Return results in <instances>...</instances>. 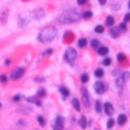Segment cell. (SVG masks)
Here are the masks:
<instances>
[{"label": "cell", "instance_id": "cell-1", "mask_svg": "<svg viewBox=\"0 0 130 130\" xmlns=\"http://www.w3.org/2000/svg\"><path fill=\"white\" fill-rule=\"evenodd\" d=\"M56 35H57L56 27L48 26V27H46V29H43L39 34H38V40L42 42V43H48V42H52L53 39H55Z\"/></svg>", "mask_w": 130, "mask_h": 130}, {"label": "cell", "instance_id": "cell-2", "mask_svg": "<svg viewBox=\"0 0 130 130\" xmlns=\"http://www.w3.org/2000/svg\"><path fill=\"white\" fill-rule=\"evenodd\" d=\"M81 20V16L78 13H75V12H68V13H64L61 14L60 17H57V22L60 24H65V25H68V24H74V22H78V21Z\"/></svg>", "mask_w": 130, "mask_h": 130}, {"label": "cell", "instance_id": "cell-3", "mask_svg": "<svg viewBox=\"0 0 130 130\" xmlns=\"http://www.w3.org/2000/svg\"><path fill=\"white\" fill-rule=\"evenodd\" d=\"M75 59H77V51L74 48H68L67 52H65V60H67L70 65H73L75 62Z\"/></svg>", "mask_w": 130, "mask_h": 130}, {"label": "cell", "instance_id": "cell-4", "mask_svg": "<svg viewBox=\"0 0 130 130\" xmlns=\"http://www.w3.org/2000/svg\"><path fill=\"white\" fill-rule=\"evenodd\" d=\"M81 92H82V100H83V104H85V107H90L91 105V103H90V95H89V91H87V89L85 87H81Z\"/></svg>", "mask_w": 130, "mask_h": 130}, {"label": "cell", "instance_id": "cell-5", "mask_svg": "<svg viewBox=\"0 0 130 130\" xmlns=\"http://www.w3.org/2000/svg\"><path fill=\"white\" fill-rule=\"evenodd\" d=\"M94 89H95V92L96 94H104L105 92V90H107V86L102 82V81H98V82H95V85H94Z\"/></svg>", "mask_w": 130, "mask_h": 130}, {"label": "cell", "instance_id": "cell-6", "mask_svg": "<svg viewBox=\"0 0 130 130\" xmlns=\"http://www.w3.org/2000/svg\"><path fill=\"white\" fill-rule=\"evenodd\" d=\"M24 74H25V68H16L12 72V74H10V78L12 79H18V78L22 77Z\"/></svg>", "mask_w": 130, "mask_h": 130}, {"label": "cell", "instance_id": "cell-7", "mask_svg": "<svg viewBox=\"0 0 130 130\" xmlns=\"http://www.w3.org/2000/svg\"><path fill=\"white\" fill-rule=\"evenodd\" d=\"M125 79L122 78V77H118V78H116V86H117V89H118V94L120 95H122V92H124V86H125Z\"/></svg>", "mask_w": 130, "mask_h": 130}, {"label": "cell", "instance_id": "cell-8", "mask_svg": "<svg viewBox=\"0 0 130 130\" xmlns=\"http://www.w3.org/2000/svg\"><path fill=\"white\" fill-rule=\"evenodd\" d=\"M53 130H64V118L61 116L56 117V121L53 124Z\"/></svg>", "mask_w": 130, "mask_h": 130}, {"label": "cell", "instance_id": "cell-9", "mask_svg": "<svg viewBox=\"0 0 130 130\" xmlns=\"http://www.w3.org/2000/svg\"><path fill=\"white\" fill-rule=\"evenodd\" d=\"M103 109H104L105 115H108V116H112V115H113V112H115L113 105H112L111 103H105V104L103 105Z\"/></svg>", "mask_w": 130, "mask_h": 130}, {"label": "cell", "instance_id": "cell-10", "mask_svg": "<svg viewBox=\"0 0 130 130\" xmlns=\"http://www.w3.org/2000/svg\"><path fill=\"white\" fill-rule=\"evenodd\" d=\"M120 29L118 27H111V30H109V34H111V37L112 38H118V35H120Z\"/></svg>", "mask_w": 130, "mask_h": 130}, {"label": "cell", "instance_id": "cell-11", "mask_svg": "<svg viewBox=\"0 0 130 130\" xmlns=\"http://www.w3.org/2000/svg\"><path fill=\"white\" fill-rule=\"evenodd\" d=\"M27 102H29V103H34V104L38 105V107H42V102L38 99V98H35V96H30V98H27Z\"/></svg>", "mask_w": 130, "mask_h": 130}, {"label": "cell", "instance_id": "cell-12", "mask_svg": "<svg viewBox=\"0 0 130 130\" xmlns=\"http://www.w3.org/2000/svg\"><path fill=\"white\" fill-rule=\"evenodd\" d=\"M126 120H127V117H126V115H124V113H121L120 116L117 117V124L118 125H125V122H126Z\"/></svg>", "mask_w": 130, "mask_h": 130}, {"label": "cell", "instance_id": "cell-13", "mask_svg": "<svg viewBox=\"0 0 130 130\" xmlns=\"http://www.w3.org/2000/svg\"><path fill=\"white\" fill-rule=\"evenodd\" d=\"M108 51H109V50H108V47H104V46H99V47H98V53H99V55L100 56H105L107 55V53H108Z\"/></svg>", "mask_w": 130, "mask_h": 130}, {"label": "cell", "instance_id": "cell-14", "mask_svg": "<svg viewBox=\"0 0 130 130\" xmlns=\"http://www.w3.org/2000/svg\"><path fill=\"white\" fill-rule=\"evenodd\" d=\"M44 17V10L43 9H37L35 12H34V18H43Z\"/></svg>", "mask_w": 130, "mask_h": 130}, {"label": "cell", "instance_id": "cell-15", "mask_svg": "<svg viewBox=\"0 0 130 130\" xmlns=\"http://www.w3.org/2000/svg\"><path fill=\"white\" fill-rule=\"evenodd\" d=\"M95 111H96V113H102L103 105H102V102H100V100H96V102H95Z\"/></svg>", "mask_w": 130, "mask_h": 130}, {"label": "cell", "instance_id": "cell-16", "mask_svg": "<svg viewBox=\"0 0 130 130\" xmlns=\"http://www.w3.org/2000/svg\"><path fill=\"white\" fill-rule=\"evenodd\" d=\"M72 104H73L75 111H81V104H79V100L78 99H72Z\"/></svg>", "mask_w": 130, "mask_h": 130}, {"label": "cell", "instance_id": "cell-17", "mask_svg": "<svg viewBox=\"0 0 130 130\" xmlns=\"http://www.w3.org/2000/svg\"><path fill=\"white\" fill-rule=\"evenodd\" d=\"M79 125H81V127L82 129H86V127H87V120H86V117H81L79 118Z\"/></svg>", "mask_w": 130, "mask_h": 130}, {"label": "cell", "instance_id": "cell-18", "mask_svg": "<svg viewBox=\"0 0 130 130\" xmlns=\"http://www.w3.org/2000/svg\"><path fill=\"white\" fill-rule=\"evenodd\" d=\"M113 24H115V18L112 16H108L107 20H105V25L107 26H113Z\"/></svg>", "mask_w": 130, "mask_h": 130}, {"label": "cell", "instance_id": "cell-19", "mask_svg": "<svg viewBox=\"0 0 130 130\" xmlns=\"http://www.w3.org/2000/svg\"><path fill=\"white\" fill-rule=\"evenodd\" d=\"M86 44H87V40H86L85 38H81V39L78 40V47H79V48H85Z\"/></svg>", "mask_w": 130, "mask_h": 130}, {"label": "cell", "instance_id": "cell-20", "mask_svg": "<svg viewBox=\"0 0 130 130\" xmlns=\"http://www.w3.org/2000/svg\"><path fill=\"white\" fill-rule=\"evenodd\" d=\"M59 90H60V92L62 94V96H64V98H67V96L69 95V90H68L67 87H64V86H61V87H60Z\"/></svg>", "mask_w": 130, "mask_h": 130}, {"label": "cell", "instance_id": "cell-21", "mask_svg": "<svg viewBox=\"0 0 130 130\" xmlns=\"http://www.w3.org/2000/svg\"><path fill=\"white\" fill-rule=\"evenodd\" d=\"M103 75H104V70H103V69H96V70H95V77L102 78Z\"/></svg>", "mask_w": 130, "mask_h": 130}, {"label": "cell", "instance_id": "cell-22", "mask_svg": "<svg viewBox=\"0 0 130 130\" xmlns=\"http://www.w3.org/2000/svg\"><path fill=\"white\" fill-rule=\"evenodd\" d=\"M37 121L39 122V125H40V126H46V120H44V117H43V116H38Z\"/></svg>", "mask_w": 130, "mask_h": 130}, {"label": "cell", "instance_id": "cell-23", "mask_svg": "<svg viewBox=\"0 0 130 130\" xmlns=\"http://www.w3.org/2000/svg\"><path fill=\"white\" fill-rule=\"evenodd\" d=\"M117 60L120 62H124V61H126V56L124 55V53H118V55H117Z\"/></svg>", "mask_w": 130, "mask_h": 130}, {"label": "cell", "instance_id": "cell-24", "mask_svg": "<svg viewBox=\"0 0 130 130\" xmlns=\"http://www.w3.org/2000/svg\"><path fill=\"white\" fill-rule=\"evenodd\" d=\"M81 81H82L83 83L89 82V74H87V73H83V74L81 75Z\"/></svg>", "mask_w": 130, "mask_h": 130}, {"label": "cell", "instance_id": "cell-25", "mask_svg": "<svg viewBox=\"0 0 130 130\" xmlns=\"http://www.w3.org/2000/svg\"><path fill=\"white\" fill-rule=\"evenodd\" d=\"M111 64H112V60H111L109 57H105V59L103 60V65H104V67H109Z\"/></svg>", "mask_w": 130, "mask_h": 130}, {"label": "cell", "instance_id": "cell-26", "mask_svg": "<svg viewBox=\"0 0 130 130\" xmlns=\"http://www.w3.org/2000/svg\"><path fill=\"white\" fill-rule=\"evenodd\" d=\"M91 47L92 48H98V47H99V40H98V39H92L91 40Z\"/></svg>", "mask_w": 130, "mask_h": 130}, {"label": "cell", "instance_id": "cell-27", "mask_svg": "<svg viewBox=\"0 0 130 130\" xmlns=\"http://www.w3.org/2000/svg\"><path fill=\"white\" fill-rule=\"evenodd\" d=\"M103 31H104V27H103L102 25H98V26L95 27V32H98V34H102Z\"/></svg>", "mask_w": 130, "mask_h": 130}, {"label": "cell", "instance_id": "cell-28", "mask_svg": "<svg viewBox=\"0 0 130 130\" xmlns=\"http://www.w3.org/2000/svg\"><path fill=\"white\" fill-rule=\"evenodd\" d=\"M113 126H115V120H113V118L108 120V122H107V127H108V129H112Z\"/></svg>", "mask_w": 130, "mask_h": 130}, {"label": "cell", "instance_id": "cell-29", "mask_svg": "<svg viewBox=\"0 0 130 130\" xmlns=\"http://www.w3.org/2000/svg\"><path fill=\"white\" fill-rule=\"evenodd\" d=\"M82 17H83L85 20H89V18H91V17H92V13H91V12H85Z\"/></svg>", "mask_w": 130, "mask_h": 130}, {"label": "cell", "instance_id": "cell-30", "mask_svg": "<svg viewBox=\"0 0 130 130\" xmlns=\"http://www.w3.org/2000/svg\"><path fill=\"white\" fill-rule=\"evenodd\" d=\"M121 77H122L125 81H127V79H129V77H130V73H129V72H124V73L121 74Z\"/></svg>", "mask_w": 130, "mask_h": 130}, {"label": "cell", "instance_id": "cell-31", "mask_svg": "<svg viewBox=\"0 0 130 130\" xmlns=\"http://www.w3.org/2000/svg\"><path fill=\"white\" fill-rule=\"evenodd\" d=\"M38 96H39V98H44V96H46V91H44V89H40V90L38 91Z\"/></svg>", "mask_w": 130, "mask_h": 130}, {"label": "cell", "instance_id": "cell-32", "mask_svg": "<svg viewBox=\"0 0 130 130\" xmlns=\"http://www.w3.org/2000/svg\"><path fill=\"white\" fill-rule=\"evenodd\" d=\"M118 29H120L121 31H126V22H122V24H120V27H118Z\"/></svg>", "mask_w": 130, "mask_h": 130}, {"label": "cell", "instance_id": "cell-33", "mask_svg": "<svg viewBox=\"0 0 130 130\" xmlns=\"http://www.w3.org/2000/svg\"><path fill=\"white\" fill-rule=\"evenodd\" d=\"M87 2H89V0H77L78 5H85V4H87Z\"/></svg>", "mask_w": 130, "mask_h": 130}, {"label": "cell", "instance_id": "cell-34", "mask_svg": "<svg viewBox=\"0 0 130 130\" xmlns=\"http://www.w3.org/2000/svg\"><path fill=\"white\" fill-rule=\"evenodd\" d=\"M7 79H8L7 75H4V74L2 75V77H0V81H2V82H7Z\"/></svg>", "mask_w": 130, "mask_h": 130}, {"label": "cell", "instance_id": "cell-35", "mask_svg": "<svg viewBox=\"0 0 130 130\" xmlns=\"http://www.w3.org/2000/svg\"><path fill=\"white\" fill-rule=\"evenodd\" d=\"M127 21H130V13L125 14V22H127Z\"/></svg>", "mask_w": 130, "mask_h": 130}, {"label": "cell", "instance_id": "cell-36", "mask_svg": "<svg viewBox=\"0 0 130 130\" xmlns=\"http://www.w3.org/2000/svg\"><path fill=\"white\" fill-rule=\"evenodd\" d=\"M52 53V50L50 48V50H47V51H44V53H43V55H51Z\"/></svg>", "mask_w": 130, "mask_h": 130}, {"label": "cell", "instance_id": "cell-37", "mask_svg": "<svg viewBox=\"0 0 130 130\" xmlns=\"http://www.w3.org/2000/svg\"><path fill=\"white\" fill-rule=\"evenodd\" d=\"M20 98H21L20 95H16V96L13 98V102H18V100H20Z\"/></svg>", "mask_w": 130, "mask_h": 130}, {"label": "cell", "instance_id": "cell-38", "mask_svg": "<svg viewBox=\"0 0 130 130\" xmlns=\"http://www.w3.org/2000/svg\"><path fill=\"white\" fill-rule=\"evenodd\" d=\"M35 81H37V82H44L46 79H44V78H35Z\"/></svg>", "mask_w": 130, "mask_h": 130}, {"label": "cell", "instance_id": "cell-39", "mask_svg": "<svg viewBox=\"0 0 130 130\" xmlns=\"http://www.w3.org/2000/svg\"><path fill=\"white\" fill-rule=\"evenodd\" d=\"M98 2H99V3L102 4V5H104V4L107 3V0H98Z\"/></svg>", "mask_w": 130, "mask_h": 130}, {"label": "cell", "instance_id": "cell-40", "mask_svg": "<svg viewBox=\"0 0 130 130\" xmlns=\"http://www.w3.org/2000/svg\"><path fill=\"white\" fill-rule=\"evenodd\" d=\"M129 8H130V2H129Z\"/></svg>", "mask_w": 130, "mask_h": 130}, {"label": "cell", "instance_id": "cell-41", "mask_svg": "<svg viewBox=\"0 0 130 130\" xmlns=\"http://www.w3.org/2000/svg\"><path fill=\"white\" fill-rule=\"evenodd\" d=\"M94 130H99V129H94Z\"/></svg>", "mask_w": 130, "mask_h": 130}, {"label": "cell", "instance_id": "cell-42", "mask_svg": "<svg viewBox=\"0 0 130 130\" xmlns=\"http://www.w3.org/2000/svg\"><path fill=\"white\" fill-rule=\"evenodd\" d=\"M0 108H2V104H0Z\"/></svg>", "mask_w": 130, "mask_h": 130}]
</instances>
